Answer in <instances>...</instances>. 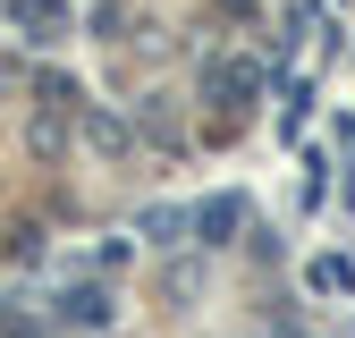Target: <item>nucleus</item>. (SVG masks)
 <instances>
[{
  "label": "nucleus",
  "instance_id": "nucleus-1",
  "mask_svg": "<svg viewBox=\"0 0 355 338\" xmlns=\"http://www.w3.org/2000/svg\"><path fill=\"white\" fill-rule=\"evenodd\" d=\"M262 84H271V68H262V60H211L203 68V102H220V110H245L254 94H262Z\"/></svg>",
  "mask_w": 355,
  "mask_h": 338
},
{
  "label": "nucleus",
  "instance_id": "nucleus-2",
  "mask_svg": "<svg viewBox=\"0 0 355 338\" xmlns=\"http://www.w3.org/2000/svg\"><path fill=\"white\" fill-rule=\"evenodd\" d=\"M187 229H195V245H229V237L245 229V195H203V203L187 211Z\"/></svg>",
  "mask_w": 355,
  "mask_h": 338
},
{
  "label": "nucleus",
  "instance_id": "nucleus-3",
  "mask_svg": "<svg viewBox=\"0 0 355 338\" xmlns=\"http://www.w3.org/2000/svg\"><path fill=\"white\" fill-rule=\"evenodd\" d=\"M51 313H60L68 330H110V313H119V305H110V287L85 279V287H60V305H51Z\"/></svg>",
  "mask_w": 355,
  "mask_h": 338
},
{
  "label": "nucleus",
  "instance_id": "nucleus-4",
  "mask_svg": "<svg viewBox=\"0 0 355 338\" xmlns=\"http://www.w3.org/2000/svg\"><path fill=\"white\" fill-rule=\"evenodd\" d=\"M9 26L34 42H60L68 34V0H9Z\"/></svg>",
  "mask_w": 355,
  "mask_h": 338
},
{
  "label": "nucleus",
  "instance_id": "nucleus-5",
  "mask_svg": "<svg viewBox=\"0 0 355 338\" xmlns=\"http://www.w3.org/2000/svg\"><path fill=\"white\" fill-rule=\"evenodd\" d=\"M304 279H313V296H347V287H355V263H347V254H313Z\"/></svg>",
  "mask_w": 355,
  "mask_h": 338
},
{
  "label": "nucleus",
  "instance_id": "nucleus-6",
  "mask_svg": "<svg viewBox=\"0 0 355 338\" xmlns=\"http://www.w3.org/2000/svg\"><path fill=\"white\" fill-rule=\"evenodd\" d=\"M136 229H144V245H178V229H187V211H169V203H153V211H144Z\"/></svg>",
  "mask_w": 355,
  "mask_h": 338
},
{
  "label": "nucleus",
  "instance_id": "nucleus-7",
  "mask_svg": "<svg viewBox=\"0 0 355 338\" xmlns=\"http://www.w3.org/2000/svg\"><path fill=\"white\" fill-rule=\"evenodd\" d=\"M136 127H144V136H153V144H161V152H169V144H178V118H169V110H161V102H153V110H136Z\"/></svg>",
  "mask_w": 355,
  "mask_h": 338
},
{
  "label": "nucleus",
  "instance_id": "nucleus-8",
  "mask_svg": "<svg viewBox=\"0 0 355 338\" xmlns=\"http://www.w3.org/2000/svg\"><path fill=\"white\" fill-rule=\"evenodd\" d=\"M0 338H42V321L34 313H0Z\"/></svg>",
  "mask_w": 355,
  "mask_h": 338
},
{
  "label": "nucleus",
  "instance_id": "nucleus-9",
  "mask_svg": "<svg viewBox=\"0 0 355 338\" xmlns=\"http://www.w3.org/2000/svg\"><path fill=\"white\" fill-rule=\"evenodd\" d=\"M0 84H9V76H0Z\"/></svg>",
  "mask_w": 355,
  "mask_h": 338
}]
</instances>
